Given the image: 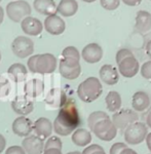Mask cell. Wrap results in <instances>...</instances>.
Returning <instances> with one entry per match:
<instances>
[{
  "label": "cell",
  "instance_id": "obj_14",
  "mask_svg": "<svg viewBox=\"0 0 151 154\" xmlns=\"http://www.w3.org/2000/svg\"><path fill=\"white\" fill-rule=\"evenodd\" d=\"M99 75L101 80L107 85H114L119 81V72L112 65H103L99 71Z\"/></svg>",
  "mask_w": 151,
  "mask_h": 154
},
{
  "label": "cell",
  "instance_id": "obj_17",
  "mask_svg": "<svg viewBox=\"0 0 151 154\" xmlns=\"http://www.w3.org/2000/svg\"><path fill=\"white\" fill-rule=\"evenodd\" d=\"M33 102L25 96H18L11 102V108L16 113L22 116L28 115L33 111Z\"/></svg>",
  "mask_w": 151,
  "mask_h": 154
},
{
  "label": "cell",
  "instance_id": "obj_28",
  "mask_svg": "<svg viewBox=\"0 0 151 154\" xmlns=\"http://www.w3.org/2000/svg\"><path fill=\"white\" fill-rule=\"evenodd\" d=\"M62 57L63 58H74L80 60V54H79L78 49L74 46H67L62 51Z\"/></svg>",
  "mask_w": 151,
  "mask_h": 154
},
{
  "label": "cell",
  "instance_id": "obj_33",
  "mask_svg": "<svg viewBox=\"0 0 151 154\" xmlns=\"http://www.w3.org/2000/svg\"><path fill=\"white\" fill-rule=\"evenodd\" d=\"M127 143H122V142H117L114 143L110 148V151H109V154H120L121 151L125 148H127Z\"/></svg>",
  "mask_w": 151,
  "mask_h": 154
},
{
  "label": "cell",
  "instance_id": "obj_20",
  "mask_svg": "<svg viewBox=\"0 0 151 154\" xmlns=\"http://www.w3.org/2000/svg\"><path fill=\"white\" fill-rule=\"evenodd\" d=\"M136 29L145 33L151 29V14L147 11H139L136 14Z\"/></svg>",
  "mask_w": 151,
  "mask_h": 154
},
{
  "label": "cell",
  "instance_id": "obj_40",
  "mask_svg": "<svg viewBox=\"0 0 151 154\" xmlns=\"http://www.w3.org/2000/svg\"><path fill=\"white\" fill-rule=\"evenodd\" d=\"M145 51H146L147 56L151 59V40H149L147 42V44H146V48H145Z\"/></svg>",
  "mask_w": 151,
  "mask_h": 154
},
{
  "label": "cell",
  "instance_id": "obj_18",
  "mask_svg": "<svg viewBox=\"0 0 151 154\" xmlns=\"http://www.w3.org/2000/svg\"><path fill=\"white\" fill-rule=\"evenodd\" d=\"M151 105V98L146 91H136L132 98V107L136 112H143Z\"/></svg>",
  "mask_w": 151,
  "mask_h": 154
},
{
  "label": "cell",
  "instance_id": "obj_10",
  "mask_svg": "<svg viewBox=\"0 0 151 154\" xmlns=\"http://www.w3.org/2000/svg\"><path fill=\"white\" fill-rule=\"evenodd\" d=\"M118 72L125 78H133L137 75V73L140 70V64L138 60L135 58V56L128 57L120 62L118 64Z\"/></svg>",
  "mask_w": 151,
  "mask_h": 154
},
{
  "label": "cell",
  "instance_id": "obj_16",
  "mask_svg": "<svg viewBox=\"0 0 151 154\" xmlns=\"http://www.w3.org/2000/svg\"><path fill=\"white\" fill-rule=\"evenodd\" d=\"M33 125L30 119L21 116L12 122V131L19 137H28L33 131Z\"/></svg>",
  "mask_w": 151,
  "mask_h": 154
},
{
  "label": "cell",
  "instance_id": "obj_19",
  "mask_svg": "<svg viewBox=\"0 0 151 154\" xmlns=\"http://www.w3.org/2000/svg\"><path fill=\"white\" fill-rule=\"evenodd\" d=\"M33 131L36 134L37 137L41 139V140H46L49 136L51 135L53 131V125H51V120L48 118H38L34 122L33 125Z\"/></svg>",
  "mask_w": 151,
  "mask_h": 154
},
{
  "label": "cell",
  "instance_id": "obj_23",
  "mask_svg": "<svg viewBox=\"0 0 151 154\" xmlns=\"http://www.w3.org/2000/svg\"><path fill=\"white\" fill-rule=\"evenodd\" d=\"M106 107H107L108 111L110 112H117L118 110L121 109V96L119 93L116 91H111L107 94L105 98Z\"/></svg>",
  "mask_w": 151,
  "mask_h": 154
},
{
  "label": "cell",
  "instance_id": "obj_44",
  "mask_svg": "<svg viewBox=\"0 0 151 154\" xmlns=\"http://www.w3.org/2000/svg\"><path fill=\"white\" fill-rule=\"evenodd\" d=\"M91 154H106V152H105V150H104V148L102 147L101 149H99V150L95 151V152L91 153Z\"/></svg>",
  "mask_w": 151,
  "mask_h": 154
},
{
  "label": "cell",
  "instance_id": "obj_38",
  "mask_svg": "<svg viewBox=\"0 0 151 154\" xmlns=\"http://www.w3.org/2000/svg\"><path fill=\"white\" fill-rule=\"evenodd\" d=\"M5 144H6V141H5V138L0 134V153L5 149Z\"/></svg>",
  "mask_w": 151,
  "mask_h": 154
},
{
  "label": "cell",
  "instance_id": "obj_49",
  "mask_svg": "<svg viewBox=\"0 0 151 154\" xmlns=\"http://www.w3.org/2000/svg\"><path fill=\"white\" fill-rule=\"evenodd\" d=\"M0 1H1V0H0Z\"/></svg>",
  "mask_w": 151,
  "mask_h": 154
},
{
  "label": "cell",
  "instance_id": "obj_29",
  "mask_svg": "<svg viewBox=\"0 0 151 154\" xmlns=\"http://www.w3.org/2000/svg\"><path fill=\"white\" fill-rule=\"evenodd\" d=\"M51 148H57L62 150L61 139L58 138V137H51V138H48V141L45 142V145H44V150H48V149Z\"/></svg>",
  "mask_w": 151,
  "mask_h": 154
},
{
  "label": "cell",
  "instance_id": "obj_27",
  "mask_svg": "<svg viewBox=\"0 0 151 154\" xmlns=\"http://www.w3.org/2000/svg\"><path fill=\"white\" fill-rule=\"evenodd\" d=\"M105 118H109V115L106 112H104V111H95V112L91 113L88 118V125L90 130L91 131L96 123H98L99 121H101L102 119Z\"/></svg>",
  "mask_w": 151,
  "mask_h": 154
},
{
  "label": "cell",
  "instance_id": "obj_21",
  "mask_svg": "<svg viewBox=\"0 0 151 154\" xmlns=\"http://www.w3.org/2000/svg\"><path fill=\"white\" fill-rule=\"evenodd\" d=\"M34 9L44 16L56 14L57 6L54 0H34Z\"/></svg>",
  "mask_w": 151,
  "mask_h": 154
},
{
  "label": "cell",
  "instance_id": "obj_13",
  "mask_svg": "<svg viewBox=\"0 0 151 154\" xmlns=\"http://www.w3.org/2000/svg\"><path fill=\"white\" fill-rule=\"evenodd\" d=\"M44 28L46 32L51 35H61L64 33L66 29V24L63 19H61L57 14H51V16L46 17L44 20Z\"/></svg>",
  "mask_w": 151,
  "mask_h": 154
},
{
  "label": "cell",
  "instance_id": "obj_35",
  "mask_svg": "<svg viewBox=\"0 0 151 154\" xmlns=\"http://www.w3.org/2000/svg\"><path fill=\"white\" fill-rule=\"evenodd\" d=\"M101 148L102 147H101L100 145H98V144H93V145L88 146V147L82 151V154H91V153H94L95 151H97Z\"/></svg>",
  "mask_w": 151,
  "mask_h": 154
},
{
  "label": "cell",
  "instance_id": "obj_25",
  "mask_svg": "<svg viewBox=\"0 0 151 154\" xmlns=\"http://www.w3.org/2000/svg\"><path fill=\"white\" fill-rule=\"evenodd\" d=\"M7 73L11 76V78L14 79L16 82H22L27 76V68L25 67L23 64L21 63H16L12 64V65L8 68Z\"/></svg>",
  "mask_w": 151,
  "mask_h": 154
},
{
  "label": "cell",
  "instance_id": "obj_12",
  "mask_svg": "<svg viewBox=\"0 0 151 154\" xmlns=\"http://www.w3.org/2000/svg\"><path fill=\"white\" fill-rule=\"evenodd\" d=\"M81 56L86 63L96 64L103 58V48L98 43H88L83 48Z\"/></svg>",
  "mask_w": 151,
  "mask_h": 154
},
{
  "label": "cell",
  "instance_id": "obj_1",
  "mask_svg": "<svg viewBox=\"0 0 151 154\" xmlns=\"http://www.w3.org/2000/svg\"><path fill=\"white\" fill-rule=\"evenodd\" d=\"M81 120L75 102L68 99L61 107L57 118L54 121V130L60 136H68L77 130Z\"/></svg>",
  "mask_w": 151,
  "mask_h": 154
},
{
  "label": "cell",
  "instance_id": "obj_37",
  "mask_svg": "<svg viewBox=\"0 0 151 154\" xmlns=\"http://www.w3.org/2000/svg\"><path fill=\"white\" fill-rule=\"evenodd\" d=\"M43 154H63L62 153V150L57 148H51L48 149V150H44Z\"/></svg>",
  "mask_w": 151,
  "mask_h": 154
},
{
  "label": "cell",
  "instance_id": "obj_46",
  "mask_svg": "<svg viewBox=\"0 0 151 154\" xmlns=\"http://www.w3.org/2000/svg\"><path fill=\"white\" fill-rule=\"evenodd\" d=\"M82 1H85V2H88V3H91V2H95L96 0H82Z\"/></svg>",
  "mask_w": 151,
  "mask_h": 154
},
{
  "label": "cell",
  "instance_id": "obj_5",
  "mask_svg": "<svg viewBox=\"0 0 151 154\" xmlns=\"http://www.w3.org/2000/svg\"><path fill=\"white\" fill-rule=\"evenodd\" d=\"M31 6L25 0L9 2L6 6V14L11 21L19 23L31 14Z\"/></svg>",
  "mask_w": 151,
  "mask_h": 154
},
{
  "label": "cell",
  "instance_id": "obj_8",
  "mask_svg": "<svg viewBox=\"0 0 151 154\" xmlns=\"http://www.w3.org/2000/svg\"><path fill=\"white\" fill-rule=\"evenodd\" d=\"M59 71L64 78L73 80L76 79L81 73V66L79 60L74 58H63L60 61Z\"/></svg>",
  "mask_w": 151,
  "mask_h": 154
},
{
  "label": "cell",
  "instance_id": "obj_15",
  "mask_svg": "<svg viewBox=\"0 0 151 154\" xmlns=\"http://www.w3.org/2000/svg\"><path fill=\"white\" fill-rule=\"evenodd\" d=\"M22 30L25 34L31 36H37L42 32L43 26L42 23L37 18L33 17H27L21 22Z\"/></svg>",
  "mask_w": 151,
  "mask_h": 154
},
{
  "label": "cell",
  "instance_id": "obj_32",
  "mask_svg": "<svg viewBox=\"0 0 151 154\" xmlns=\"http://www.w3.org/2000/svg\"><path fill=\"white\" fill-rule=\"evenodd\" d=\"M133 56H134V54L130 51V49L121 48V49H119V51H117V54H116L115 61H116V63H117V65H118V64H119L122 60H125V58H128V57H133Z\"/></svg>",
  "mask_w": 151,
  "mask_h": 154
},
{
  "label": "cell",
  "instance_id": "obj_43",
  "mask_svg": "<svg viewBox=\"0 0 151 154\" xmlns=\"http://www.w3.org/2000/svg\"><path fill=\"white\" fill-rule=\"evenodd\" d=\"M3 18H4V11L1 6H0V25H1L2 21H3Z\"/></svg>",
  "mask_w": 151,
  "mask_h": 154
},
{
  "label": "cell",
  "instance_id": "obj_26",
  "mask_svg": "<svg viewBox=\"0 0 151 154\" xmlns=\"http://www.w3.org/2000/svg\"><path fill=\"white\" fill-rule=\"evenodd\" d=\"M56 100H59L61 105L63 106L67 101L65 94L62 91H59V89H54V91H51V93H49V95L48 96V98H46V103L51 106H56V103H57Z\"/></svg>",
  "mask_w": 151,
  "mask_h": 154
},
{
  "label": "cell",
  "instance_id": "obj_2",
  "mask_svg": "<svg viewBox=\"0 0 151 154\" xmlns=\"http://www.w3.org/2000/svg\"><path fill=\"white\" fill-rule=\"evenodd\" d=\"M103 93V86L97 77H88L77 88V96L85 103H91L98 100Z\"/></svg>",
  "mask_w": 151,
  "mask_h": 154
},
{
  "label": "cell",
  "instance_id": "obj_36",
  "mask_svg": "<svg viewBox=\"0 0 151 154\" xmlns=\"http://www.w3.org/2000/svg\"><path fill=\"white\" fill-rule=\"evenodd\" d=\"M121 1L128 6H136V5H139L141 2H142V0H121Z\"/></svg>",
  "mask_w": 151,
  "mask_h": 154
},
{
  "label": "cell",
  "instance_id": "obj_7",
  "mask_svg": "<svg viewBox=\"0 0 151 154\" xmlns=\"http://www.w3.org/2000/svg\"><path fill=\"white\" fill-rule=\"evenodd\" d=\"M91 131L95 134L97 138L102 141H105V142L112 141L117 135V128L114 125V123L112 122V119L110 117L102 119L98 123H96Z\"/></svg>",
  "mask_w": 151,
  "mask_h": 154
},
{
  "label": "cell",
  "instance_id": "obj_48",
  "mask_svg": "<svg viewBox=\"0 0 151 154\" xmlns=\"http://www.w3.org/2000/svg\"><path fill=\"white\" fill-rule=\"evenodd\" d=\"M149 154H151V153H149Z\"/></svg>",
  "mask_w": 151,
  "mask_h": 154
},
{
  "label": "cell",
  "instance_id": "obj_24",
  "mask_svg": "<svg viewBox=\"0 0 151 154\" xmlns=\"http://www.w3.org/2000/svg\"><path fill=\"white\" fill-rule=\"evenodd\" d=\"M72 142L76 146L85 147L91 142V134L85 128H77L72 134Z\"/></svg>",
  "mask_w": 151,
  "mask_h": 154
},
{
  "label": "cell",
  "instance_id": "obj_39",
  "mask_svg": "<svg viewBox=\"0 0 151 154\" xmlns=\"http://www.w3.org/2000/svg\"><path fill=\"white\" fill-rule=\"evenodd\" d=\"M120 154H138V153L136 152L135 150H133V149H131V148L127 147V148H125L122 151H121Z\"/></svg>",
  "mask_w": 151,
  "mask_h": 154
},
{
  "label": "cell",
  "instance_id": "obj_30",
  "mask_svg": "<svg viewBox=\"0 0 151 154\" xmlns=\"http://www.w3.org/2000/svg\"><path fill=\"white\" fill-rule=\"evenodd\" d=\"M101 6L106 11H114L120 4V0H100Z\"/></svg>",
  "mask_w": 151,
  "mask_h": 154
},
{
  "label": "cell",
  "instance_id": "obj_34",
  "mask_svg": "<svg viewBox=\"0 0 151 154\" xmlns=\"http://www.w3.org/2000/svg\"><path fill=\"white\" fill-rule=\"evenodd\" d=\"M5 154H26L23 147H20V146H11L6 150Z\"/></svg>",
  "mask_w": 151,
  "mask_h": 154
},
{
  "label": "cell",
  "instance_id": "obj_42",
  "mask_svg": "<svg viewBox=\"0 0 151 154\" xmlns=\"http://www.w3.org/2000/svg\"><path fill=\"white\" fill-rule=\"evenodd\" d=\"M146 125H147L148 128H151V110L146 115Z\"/></svg>",
  "mask_w": 151,
  "mask_h": 154
},
{
  "label": "cell",
  "instance_id": "obj_11",
  "mask_svg": "<svg viewBox=\"0 0 151 154\" xmlns=\"http://www.w3.org/2000/svg\"><path fill=\"white\" fill-rule=\"evenodd\" d=\"M44 145L43 140L36 135L26 137L22 142V147L26 154H41L44 152Z\"/></svg>",
  "mask_w": 151,
  "mask_h": 154
},
{
  "label": "cell",
  "instance_id": "obj_3",
  "mask_svg": "<svg viewBox=\"0 0 151 154\" xmlns=\"http://www.w3.org/2000/svg\"><path fill=\"white\" fill-rule=\"evenodd\" d=\"M28 68L32 73H53L57 68V59L51 54L32 56L28 60Z\"/></svg>",
  "mask_w": 151,
  "mask_h": 154
},
{
  "label": "cell",
  "instance_id": "obj_4",
  "mask_svg": "<svg viewBox=\"0 0 151 154\" xmlns=\"http://www.w3.org/2000/svg\"><path fill=\"white\" fill-rule=\"evenodd\" d=\"M148 135V126L144 122H134L128 125L123 133L125 142L130 145H139L146 140Z\"/></svg>",
  "mask_w": 151,
  "mask_h": 154
},
{
  "label": "cell",
  "instance_id": "obj_22",
  "mask_svg": "<svg viewBox=\"0 0 151 154\" xmlns=\"http://www.w3.org/2000/svg\"><path fill=\"white\" fill-rule=\"evenodd\" d=\"M78 11V3L76 0H61L57 6V12L63 17H72Z\"/></svg>",
  "mask_w": 151,
  "mask_h": 154
},
{
  "label": "cell",
  "instance_id": "obj_31",
  "mask_svg": "<svg viewBox=\"0 0 151 154\" xmlns=\"http://www.w3.org/2000/svg\"><path fill=\"white\" fill-rule=\"evenodd\" d=\"M140 72L143 78L151 81V60L143 64L142 67L140 68Z\"/></svg>",
  "mask_w": 151,
  "mask_h": 154
},
{
  "label": "cell",
  "instance_id": "obj_6",
  "mask_svg": "<svg viewBox=\"0 0 151 154\" xmlns=\"http://www.w3.org/2000/svg\"><path fill=\"white\" fill-rule=\"evenodd\" d=\"M111 119L116 128L125 133L128 125L139 120V115L134 109H120L113 114Z\"/></svg>",
  "mask_w": 151,
  "mask_h": 154
},
{
  "label": "cell",
  "instance_id": "obj_9",
  "mask_svg": "<svg viewBox=\"0 0 151 154\" xmlns=\"http://www.w3.org/2000/svg\"><path fill=\"white\" fill-rule=\"evenodd\" d=\"M11 48L18 58L24 59L31 56L34 51V43L29 37L19 36L12 41Z\"/></svg>",
  "mask_w": 151,
  "mask_h": 154
},
{
  "label": "cell",
  "instance_id": "obj_45",
  "mask_svg": "<svg viewBox=\"0 0 151 154\" xmlns=\"http://www.w3.org/2000/svg\"><path fill=\"white\" fill-rule=\"evenodd\" d=\"M67 154H82V152H79V151H72V152H68Z\"/></svg>",
  "mask_w": 151,
  "mask_h": 154
},
{
  "label": "cell",
  "instance_id": "obj_41",
  "mask_svg": "<svg viewBox=\"0 0 151 154\" xmlns=\"http://www.w3.org/2000/svg\"><path fill=\"white\" fill-rule=\"evenodd\" d=\"M146 145H147V147L148 149L150 150V152H151V131L150 133H148V135L147 137H146Z\"/></svg>",
  "mask_w": 151,
  "mask_h": 154
},
{
  "label": "cell",
  "instance_id": "obj_47",
  "mask_svg": "<svg viewBox=\"0 0 151 154\" xmlns=\"http://www.w3.org/2000/svg\"><path fill=\"white\" fill-rule=\"evenodd\" d=\"M0 60H1V54H0Z\"/></svg>",
  "mask_w": 151,
  "mask_h": 154
}]
</instances>
